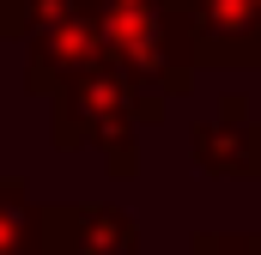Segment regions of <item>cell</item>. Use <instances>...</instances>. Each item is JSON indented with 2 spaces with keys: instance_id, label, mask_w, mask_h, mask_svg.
Returning a JSON list of instances; mask_svg holds the SVG:
<instances>
[{
  "instance_id": "6da1fadb",
  "label": "cell",
  "mask_w": 261,
  "mask_h": 255,
  "mask_svg": "<svg viewBox=\"0 0 261 255\" xmlns=\"http://www.w3.org/2000/svg\"><path fill=\"white\" fill-rule=\"evenodd\" d=\"M97 31H103V55L128 73L146 122H158L164 104L195 91L200 43L189 0H97Z\"/></svg>"
},
{
  "instance_id": "7a4b0ae2",
  "label": "cell",
  "mask_w": 261,
  "mask_h": 255,
  "mask_svg": "<svg viewBox=\"0 0 261 255\" xmlns=\"http://www.w3.org/2000/svg\"><path fill=\"white\" fill-rule=\"evenodd\" d=\"M49 104H55L49 140H55L61 152L91 146L116 176H134V170H140V128H146V110H140L128 73L116 61H97L91 73H79L67 91H55Z\"/></svg>"
},
{
  "instance_id": "3957f363",
  "label": "cell",
  "mask_w": 261,
  "mask_h": 255,
  "mask_svg": "<svg viewBox=\"0 0 261 255\" xmlns=\"http://www.w3.org/2000/svg\"><path fill=\"white\" fill-rule=\"evenodd\" d=\"M189 158L206 176H231V183L261 176V122L243 91H225L219 110L189 128Z\"/></svg>"
},
{
  "instance_id": "277c9868",
  "label": "cell",
  "mask_w": 261,
  "mask_h": 255,
  "mask_svg": "<svg viewBox=\"0 0 261 255\" xmlns=\"http://www.w3.org/2000/svg\"><path fill=\"white\" fill-rule=\"evenodd\" d=\"M200 67L261 73V0H189Z\"/></svg>"
},
{
  "instance_id": "5b68a950",
  "label": "cell",
  "mask_w": 261,
  "mask_h": 255,
  "mask_svg": "<svg viewBox=\"0 0 261 255\" xmlns=\"http://www.w3.org/2000/svg\"><path fill=\"white\" fill-rule=\"evenodd\" d=\"M43 213H49V255H140V231L122 207L67 200Z\"/></svg>"
},
{
  "instance_id": "8992f818",
  "label": "cell",
  "mask_w": 261,
  "mask_h": 255,
  "mask_svg": "<svg viewBox=\"0 0 261 255\" xmlns=\"http://www.w3.org/2000/svg\"><path fill=\"white\" fill-rule=\"evenodd\" d=\"M0 255H49V213L24 176H0Z\"/></svg>"
},
{
  "instance_id": "52a82bcc",
  "label": "cell",
  "mask_w": 261,
  "mask_h": 255,
  "mask_svg": "<svg viewBox=\"0 0 261 255\" xmlns=\"http://www.w3.org/2000/svg\"><path fill=\"white\" fill-rule=\"evenodd\" d=\"M91 12H97V0H0V37L31 43L37 31L73 24V18H91Z\"/></svg>"
},
{
  "instance_id": "ba28073f",
  "label": "cell",
  "mask_w": 261,
  "mask_h": 255,
  "mask_svg": "<svg viewBox=\"0 0 261 255\" xmlns=\"http://www.w3.org/2000/svg\"><path fill=\"white\" fill-rule=\"evenodd\" d=\"M195 255H261V237H243V231H200Z\"/></svg>"
}]
</instances>
